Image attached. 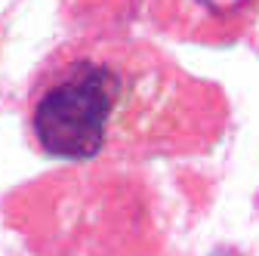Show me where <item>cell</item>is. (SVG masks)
I'll return each instance as SVG.
<instances>
[{"instance_id": "6da1fadb", "label": "cell", "mask_w": 259, "mask_h": 256, "mask_svg": "<svg viewBox=\"0 0 259 256\" xmlns=\"http://www.w3.org/2000/svg\"><path fill=\"white\" fill-rule=\"evenodd\" d=\"M219 99L164 62L123 53H68L28 102L34 145L62 161L102 154H185L219 136Z\"/></svg>"}, {"instance_id": "7a4b0ae2", "label": "cell", "mask_w": 259, "mask_h": 256, "mask_svg": "<svg viewBox=\"0 0 259 256\" xmlns=\"http://www.w3.org/2000/svg\"><path fill=\"white\" fill-rule=\"evenodd\" d=\"M188 4L198 7L201 19H207L210 25H235L247 16L256 0H188Z\"/></svg>"}]
</instances>
